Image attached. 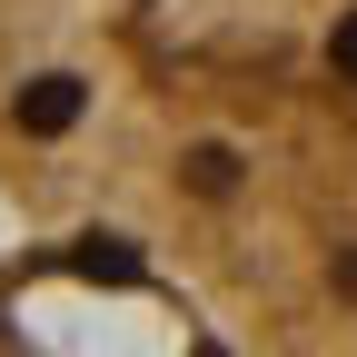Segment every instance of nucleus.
<instances>
[{
    "mask_svg": "<svg viewBox=\"0 0 357 357\" xmlns=\"http://www.w3.org/2000/svg\"><path fill=\"white\" fill-rule=\"evenodd\" d=\"M0 208L238 357H357V0H0Z\"/></svg>",
    "mask_w": 357,
    "mask_h": 357,
    "instance_id": "1",
    "label": "nucleus"
}]
</instances>
